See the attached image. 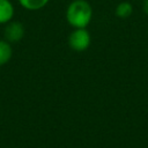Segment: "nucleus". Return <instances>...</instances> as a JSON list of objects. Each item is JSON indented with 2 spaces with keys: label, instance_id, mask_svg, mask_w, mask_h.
I'll return each mask as SVG.
<instances>
[{
  "label": "nucleus",
  "instance_id": "6",
  "mask_svg": "<svg viewBox=\"0 0 148 148\" xmlns=\"http://www.w3.org/2000/svg\"><path fill=\"white\" fill-rule=\"evenodd\" d=\"M50 0H17L18 5L27 10H39L44 8Z\"/></svg>",
  "mask_w": 148,
  "mask_h": 148
},
{
  "label": "nucleus",
  "instance_id": "2",
  "mask_svg": "<svg viewBox=\"0 0 148 148\" xmlns=\"http://www.w3.org/2000/svg\"><path fill=\"white\" fill-rule=\"evenodd\" d=\"M91 44V36L87 28H75L68 36V46L75 52L88 50Z\"/></svg>",
  "mask_w": 148,
  "mask_h": 148
},
{
  "label": "nucleus",
  "instance_id": "1",
  "mask_svg": "<svg viewBox=\"0 0 148 148\" xmlns=\"http://www.w3.org/2000/svg\"><path fill=\"white\" fill-rule=\"evenodd\" d=\"M67 23L73 28H87L92 20V7L87 0H73L65 13Z\"/></svg>",
  "mask_w": 148,
  "mask_h": 148
},
{
  "label": "nucleus",
  "instance_id": "7",
  "mask_svg": "<svg viewBox=\"0 0 148 148\" xmlns=\"http://www.w3.org/2000/svg\"><path fill=\"white\" fill-rule=\"evenodd\" d=\"M133 13V6L128 1H121L116 6L114 14L119 18H127Z\"/></svg>",
  "mask_w": 148,
  "mask_h": 148
},
{
  "label": "nucleus",
  "instance_id": "3",
  "mask_svg": "<svg viewBox=\"0 0 148 148\" xmlns=\"http://www.w3.org/2000/svg\"><path fill=\"white\" fill-rule=\"evenodd\" d=\"M24 34H25L24 25L20 21H13L12 20L10 22L5 24L3 39L10 44L21 42L22 38L24 37Z\"/></svg>",
  "mask_w": 148,
  "mask_h": 148
},
{
  "label": "nucleus",
  "instance_id": "5",
  "mask_svg": "<svg viewBox=\"0 0 148 148\" xmlns=\"http://www.w3.org/2000/svg\"><path fill=\"white\" fill-rule=\"evenodd\" d=\"M12 56H13L12 44L5 39H0V66H3L7 62H9Z\"/></svg>",
  "mask_w": 148,
  "mask_h": 148
},
{
  "label": "nucleus",
  "instance_id": "8",
  "mask_svg": "<svg viewBox=\"0 0 148 148\" xmlns=\"http://www.w3.org/2000/svg\"><path fill=\"white\" fill-rule=\"evenodd\" d=\"M142 10L146 15H148V0H143L142 2Z\"/></svg>",
  "mask_w": 148,
  "mask_h": 148
},
{
  "label": "nucleus",
  "instance_id": "4",
  "mask_svg": "<svg viewBox=\"0 0 148 148\" xmlns=\"http://www.w3.org/2000/svg\"><path fill=\"white\" fill-rule=\"evenodd\" d=\"M15 14V7L10 0H0V24L10 22Z\"/></svg>",
  "mask_w": 148,
  "mask_h": 148
}]
</instances>
